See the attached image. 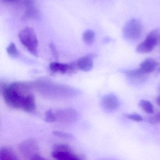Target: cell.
I'll return each mask as SVG.
<instances>
[{
    "label": "cell",
    "instance_id": "e0dca14e",
    "mask_svg": "<svg viewBox=\"0 0 160 160\" xmlns=\"http://www.w3.org/2000/svg\"><path fill=\"white\" fill-rule=\"evenodd\" d=\"M139 105L143 110L148 114H153L154 110L152 103L146 100H141L139 102Z\"/></svg>",
    "mask_w": 160,
    "mask_h": 160
},
{
    "label": "cell",
    "instance_id": "cb8c5ba5",
    "mask_svg": "<svg viewBox=\"0 0 160 160\" xmlns=\"http://www.w3.org/2000/svg\"><path fill=\"white\" fill-rule=\"evenodd\" d=\"M30 160H47L37 154L30 158Z\"/></svg>",
    "mask_w": 160,
    "mask_h": 160
},
{
    "label": "cell",
    "instance_id": "44dd1931",
    "mask_svg": "<svg viewBox=\"0 0 160 160\" xmlns=\"http://www.w3.org/2000/svg\"><path fill=\"white\" fill-rule=\"evenodd\" d=\"M126 117L128 119L136 122H142L144 120L142 116L137 113L128 114L126 115Z\"/></svg>",
    "mask_w": 160,
    "mask_h": 160
},
{
    "label": "cell",
    "instance_id": "5bb4252c",
    "mask_svg": "<svg viewBox=\"0 0 160 160\" xmlns=\"http://www.w3.org/2000/svg\"><path fill=\"white\" fill-rule=\"evenodd\" d=\"M1 160H18L16 154L9 148L3 147L0 151Z\"/></svg>",
    "mask_w": 160,
    "mask_h": 160
},
{
    "label": "cell",
    "instance_id": "ffe728a7",
    "mask_svg": "<svg viewBox=\"0 0 160 160\" xmlns=\"http://www.w3.org/2000/svg\"><path fill=\"white\" fill-rule=\"evenodd\" d=\"M45 120L48 123H54L55 121L54 110H49L46 112L45 113Z\"/></svg>",
    "mask_w": 160,
    "mask_h": 160
},
{
    "label": "cell",
    "instance_id": "d6986e66",
    "mask_svg": "<svg viewBox=\"0 0 160 160\" xmlns=\"http://www.w3.org/2000/svg\"><path fill=\"white\" fill-rule=\"evenodd\" d=\"M53 133L54 136L59 137V138H62V139L71 140V139H73V138H74V136L72 134L65 132L55 130L53 132Z\"/></svg>",
    "mask_w": 160,
    "mask_h": 160
},
{
    "label": "cell",
    "instance_id": "ac0fdd59",
    "mask_svg": "<svg viewBox=\"0 0 160 160\" xmlns=\"http://www.w3.org/2000/svg\"><path fill=\"white\" fill-rule=\"evenodd\" d=\"M7 52L9 56L13 58L18 57L20 54L18 50L14 43H11L8 45L7 48Z\"/></svg>",
    "mask_w": 160,
    "mask_h": 160
},
{
    "label": "cell",
    "instance_id": "83f0119b",
    "mask_svg": "<svg viewBox=\"0 0 160 160\" xmlns=\"http://www.w3.org/2000/svg\"><path fill=\"white\" fill-rule=\"evenodd\" d=\"M159 46H160V39H159Z\"/></svg>",
    "mask_w": 160,
    "mask_h": 160
},
{
    "label": "cell",
    "instance_id": "6da1fadb",
    "mask_svg": "<svg viewBox=\"0 0 160 160\" xmlns=\"http://www.w3.org/2000/svg\"><path fill=\"white\" fill-rule=\"evenodd\" d=\"M32 87V84L23 82L1 83V94L9 108L32 112L36 109L35 99L30 90Z\"/></svg>",
    "mask_w": 160,
    "mask_h": 160
},
{
    "label": "cell",
    "instance_id": "8992f818",
    "mask_svg": "<svg viewBox=\"0 0 160 160\" xmlns=\"http://www.w3.org/2000/svg\"><path fill=\"white\" fill-rule=\"evenodd\" d=\"M52 156L56 160H81L72 153L70 147L65 144H57L54 145Z\"/></svg>",
    "mask_w": 160,
    "mask_h": 160
},
{
    "label": "cell",
    "instance_id": "7c38bea8",
    "mask_svg": "<svg viewBox=\"0 0 160 160\" xmlns=\"http://www.w3.org/2000/svg\"><path fill=\"white\" fill-rule=\"evenodd\" d=\"M78 69L84 72H88L92 70L94 66V62L91 56L82 57L76 62Z\"/></svg>",
    "mask_w": 160,
    "mask_h": 160
},
{
    "label": "cell",
    "instance_id": "52a82bcc",
    "mask_svg": "<svg viewBox=\"0 0 160 160\" xmlns=\"http://www.w3.org/2000/svg\"><path fill=\"white\" fill-rule=\"evenodd\" d=\"M54 113L55 121L65 124L74 123L79 117L77 111L72 108H65L54 111Z\"/></svg>",
    "mask_w": 160,
    "mask_h": 160
},
{
    "label": "cell",
    "instance_id": "ba28073f",
    "mask_svg": "<svg viewBox=\"0 0 160 160\" xmlns=\"http://www.w3.org/2000/svg\"><path fill=\"white\" fill-rule=\"evenodd\" d=\"M20 153L26 158H30L37 154L38 146L36 141L33 139H27L20 144L18 147Z\"/></svg>",
    "mask_w": 160,
    "mask_h": 160
},
{
    "label": "cell",
    "instance_id": "277c9868",
    "mask_svg": "<svg viewBox=\"0 0 160 160\" xmlns=\"http://www.w3.org/2000/svg\"><path fill=\"white\" fill-rule=\"evenodd\" d=\"M32 84L34 87L36 88L37 89L40 90L41 93L47 95L46 96H55V94L56 93L57 95V93H58V92L62 94L63 93H65L68 96H70L72 93L71 89L67 87L54 84L53 83L48 82L44 81H37ZM64 95L65 96V95Z\"/></svg>",
    "mask_w": 160,
    "mask_h": 160
},
{
    "label": "cell",
    "instance_id": "7402d4cb",
    "mask_svg": "<svg viewBox=\"0 0 160 160\" xmlns=\"http://www.w3.org/2000/svg\"><path fill=\"white\" fill-rule=\"evenodd\" d=\"M148 122L151 125H156L160 123V112L151 116L148 119Z\"/></svg>",
    "mask_w": 160,
    "mask_h": 160
},
{
    "label": "cell",
    "instance_id": "9a60e30c",
    "mask_svg": "<svg viewBox=\"0 0 160 160\" xmlns=\"http://www.w3.org/2000/svg\"><path fill=\"white\" fill-rule=\"evenodd\" d=\"M39 15L38 11L34 4L30 5L26 7L23 17L25 18L30 19L37 18Z\"/></svg>",
    "mask_w": 160,
    "mask_h": 160
},
{
    "label": "cell",
    "instance_id": "484cf974",
    "mask_svg": "<svg viewBox=\"0 0 160 160\" xmlns=\"http://www.w3.org/2000/svg\"><path fill=\"white\" fill-rule=\"evenodd\" d=\"M3 1L6 2H8L12 3L16 2V1H18V0H3Z\"/></svg>",
    "mask_w": 160,
    "mask_h": 160
},
{
    "label": "cell",
    "instance_id": "5b68a950",
    "mask_svg": "<svg viewBox=\"0 0 160 160\" xmlns=\"http://www.w3.org/2000/svg\"><path fill=\"white\" fill-rule=\"evenodd\" d=\"M160 37L159 29H156L152 30L147 34L145 39L137 46L136 51L140 53L151 52L158 44Z\"/></svg>",
    "mask_w": 160,
    "mask_h": 160
},
{
    "label": "cell",
    "instance_id": "d4e9b609",
    "mask_svg": "<svg viewBox=\"0 0 160 160\" xmlns=\"http://www.w3.org/2000/svg\"><path fill=\"white\" fill-rule=\"evenodd\" d=\"M157 102L158 105L160 106V95L158 97L157 99Z\"/></svg>",
    "mask_w": 160,
    "mask_h": 160
},
{
    "label": "cell",
    "instance_id": "2e32d148",
    "mask_svg": "<svg viewBox=\"0 0 160 160\" xmlns=\"http://www.w3.org/2000/svg\"><path fill=\"white\" fill-rule=\"evenodd\" d=\"M95 33L91 30H86L83 34V39L85 44L91 45L95 42Z\"/></svg>",
    "mask_w": 160,
    "mask_h": 160
},
{
    "label": "cell",
    "instance_id": "7a4b0ae2",
    "mask_svg": "<svg viewBox=\"0 0 160 160\" xmlns=\"http://www.w3.org/2000/svg\"><path fill=\"white\" fill-rule=\"evenodd\" d=\"M18 38L22 44L31 54L38 56V40L34 29L31 27H25L19 32Z\"/></svg>",
    "mask_w": 160,
    "mask_h": 160
},
{
    "label": "cell",
    "instance_id": "4316f807",
    "mask_svg": "<svg viewBox=\"0 0 160 160\" xmlns=\"http://www.w3.org/2000/svg\"><path fill=\"white\" fill-rule=\"evenodd\" d=\"M158 91H159V93H160V84L159 85V88H158Z\"/></svg>",
    "mask_w": 160,
    "mask_h": 160
},
{
    "label": "cell",
    "instance_id": "3957f363",
    "mask_svg": "<svg viewBox=\"0 0 160 160\" xmlns=\"http://www.w3.org/2000/svg\"><path fill=\"white\" fill-rule=\"evenodd\" d=\"M123 36L130 41H137L143 35V28L140 21L132 18L127 22L122 30Z\"/></svg>",
    "mask_w": 160,
    "mask_h": 160
},
{
    "label": "cell",
    "instance_id": "4fadbf2b",
    "mask_svg": "<svg viewBox=\"0 0 160 160\" xmlns=\"http://www.w3.org/2000/svg\"><path fill=\"white\" fill-rule=\"evenodd\" d=\"M158 65L159 63L154 59L148 58L141 63L139 68L143 72L148 75L154 72Z\"/></svg>",
    "mask_w": 160,
    "mask_h": 160
},
{
    "label": "cell",
    "instance_id": "8fae6325",
    "mask_svg": "<svg viewBox=\"0 0 160 160\" xmlns=\"http://www.w3.org/2000/svg\"><path fill=\"white\" fill-rule=\"evenodd\" d=\"M119 100L113 94H109L104 96L101 100V106L104 110L108 112L116 110L119 106Z\"/></svg>",
    "mask_w": 160,
    "mask_h": 160
},
{
    "label": "cell",
    "instance_id": "9c48e42d",
    "mask_svg": "<svg viewBox=\"0 0 160 160\" xmlns=\"http://www.w3.org/2000/svg\"><path fill=\"white\" fill-rule=\"evenodd\" d=\"M49 69L53 73L59 74H72L78 69L76 63L70 64L52 62L49 65Z\"/></svg>",
    "mask_w": 160,
    "mask_h": 160
},
{
    "label": "cell",
    "instance_id": "603a6c76",
    "mask_svg": "<svg viewBox=\"0 0 160 160\" xmlns=\"http://www.w3.org/2000/svg\"><path fill=\"white\" fill-rule=\"evenodd\" d=\"M50 49L52 54L55 58H58V52L57 49L55 47V45L53 43H51L49 44Z\"/></svg>",
    "mask_w": 160,
    "mask_h": 160
},
{
    "label": "cell",
    "instance_id": "30bf717a",
    "mask_svg": "<svg viewBox=\"0 0 160 160\" xmlns=\"http://www.w3.org/2000/svg\"><path fill=\"white\" fill-rule=\"evenodd\" d=\"M127 79L132 83H143L147 79V74L143 72L140 68L126 70L124 72Z\"/></svg>",
    "mask_w": 160,
    "mask_h": 160
}]
</instances>
